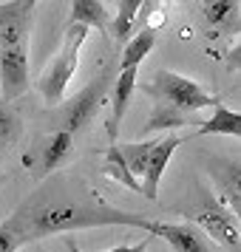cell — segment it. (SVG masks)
<instances>
[{
	"label": "cell",
	"mask_w": 241,
	"mask_h": 252,
	"mask_svg": "<svg viewBox=\"0 0 241 252\" xmlns=\"http://www.w3.org/2000/svg\"><path fill=\"white\" fill-rule=\"evenodd\" d=\"M3 224L12 227L23 238V244L48 238L57 232L94 227H137L153 235V227H156V221L145 213H131V210L105 204L103 198H97V193H80L60 179H51L40 190H34Z\"/></svg>",
	"instance_id": "cell-1"
},
{
	"label": "cell",
	"mask_w": 241,
	"mask_h": 252,
	"mask_svg": "<svg viewBox=\"0 0 241 252\" xmlns=\"http://www.w3.org/2000/svg\"><path fill=\"white\" fill-rule=\"evenodd\" d=\"M184 218H190V224L202 227L207 232V238L216 241L218 247H224L227 252H241V224L239 216L230 210L224 201H218L216 195L205 190L202 184H196L193 204L179 210Z\"/></svg>",
	"instance_id": "cell-2"
},
{
	"label": "cell",
	"mask_w": 241,
	"mask_h": 252,
	"mask_svg": "<svg viewBox=\"0 0 241 252\" xmlns=\"http://www.w3.org/2000/svg\"><path fill=\"white\" fill-rule=\"evenodd\" d=\"M88 32H91V29L82 26V23L66 26L63 46H60L57 57L51 60V65H48L46 74L37 82V88H40V94H43V99H46L48 105L63 102V94H66L71 77H74V71L80 65V51H82V46H85V40H88Z\"/></svg>",
	"instance_id": "cell-3"
},
{
	"label": "cell",
	"mask_w": 241,
	"mask_h": 252,
	"mask_svg": "<svg viewBox=\"0 0 241 252\" xmlns=\"http://www.w3.org/2000/svg\"><path fill=\"white\" fill-rule=\"evenodd\" d=\"M145 94L153 96L156 102H165V105H173V108H179V111H202V108H213L216 111L221 99L213 96V94H207L199 82L187 80L182 74H173L168 68H159L153 74V82L145 85Z\"/></svg>",
	"instance_id": "cell-4"
},
{
	"label": "cell",
	"mask_w": 241,
	"mask_h": 252,
	"mask_svg": "<svg viewBox=\"0 0 241 252\" xmlns=\"http://www.w3.org/2000/svg\"><path fill=\"white\" fill-rule=\"evenodd\" d=\"M0 88L6 102L29 88V34L0 37Z\"/></svg>",
	"instance_id": "cell-5"
},
{
	"label": "cell",
	"mask_w": 241,
	"mask_h": 252,
	"mask_svg": "<svg viewBox=\"0 0 241 252\" xmlns=\"http://www.w3.org/2000/svg\"><path fill=\"white\" fill-rule=\"evenodd\" d=\"M108 85H111V71L94 77L77 96H71L69 102L60 108V130L77 133V130H85V127L91 125V119L100 114V108L105 102Z\"/></svg>",
	"instance_id": "cell-6"
},
{
	"label": "cell",
	"mask_w": 241,
	"mask_h": 252,
	"mask_svg": "<svg viewBox=\"0 0 241 252\" xmlns=\"http://www.w3.org/2000/svg\"><path fill=\"white\" fill-rule=\"evenodd\" d=\"M153 235H159L162 241H168L173 247V252H213L207 232L202 227L190 224V221L187 224H165V221H156Z\"/></svg>",
	"instance_id": "cell-7"
},
{
	"label": "cell",
	"mask_w": 241,
	"mask_h": 252,
	"mask_svg": "<svg viewBox=\"0 0 241 252\" xmlns=\"http://www.w3.org/2000/svg\"><path fill=\"white\" fill-rule=\"evenodd\" d=\"M182 145V139L176 136V133H171V136L159 139V145L150 150V159H148V170H145V176H142V195L145 198H156L159 195V182L162 176H165V167H168V161L173 159V150Z\"/></svg>",
	"instance_id": "cell-8"
},
{
	"label": "cell",
	"mask_w": 241,
	"mask_h": 252,
	"mask_svg": "<svg viewBox=\"0 0 241 252\" xmlns=\"http://www.w3.org/2000/svg\"><path fill=\"white\" fill-rule=\"evenodd\" d=\"M137 68H128V71H119V77L114 80V94H111V122H108V139L114 142L116 133H119V125L125 119V111H128V102L137 91Z\"/></svg>",
	"instance_id": "cell-9"
},
{
	"label": "cell",
	"mask_w": 241,
	"mask_h": 252,
	"mask_svg": "<svg viewBox=\"0 0 241 252\" xmlns=\"http://www.w3.org/2000/svg\"><path fill=\"white\" fill-rule=\"evenodd\" d=\"M71 142H74V133L69 130H54L43 139L40 145V167H37V176H48L54 173L57 167L66 164V159L71 156Z\"/></svg>",
	"instance_id": "cell-10"
},
{
	"label": "cell",
	"mask_w": 241,
	"mask_h": 252,
	"mask_svg": "<svg viewBox=\"0 0 241 252\" xmlns=\"http://www.w3.org/2000/svg\"><path fill=\"white\" fill-rule=\"evenodd\" d=\"M213 179H216V187L221 198L227 201V207L241 216V161L224 159L213 164Z\"/></svg>",
	"instance_id": "cell-11"
},
{
	"label": "cell",
	"mask_w": 241,
	"mask_h": 252,
	"mask_svg": "<svg viewBox=\"0 0 241 252\" xmlns=\"http://www.w3.org/2000/svg\"><path fill=\"white\" fill-rule=\"evenodd\" d=\"M202 14L210 29L233 32L241 20V0H202Z\"/></svg>",
	"instance_id": "cell-12"
},
{
	"label": "cell",
	"mask_w": 241,
	"mask_h": 252,
	"mask_svg": "<svg viewBox=\"0 0 241 252\" xmlns=\"http://www.w3.org/2000/svg\"><path fill=\"white\" fill-rule=\"evenodd\" d=\"M213 133L241 139V114L239 111H230L227 105H218L213 111V116L207 122H202V127L196 130V136H213Z\"/></svg>",
	"instance_id": "cell-13"
},
{
	"label": "cell",
	"mask_w": 241,
	"mask_h": 252,
	"mask_svg": "<svg viewBox=\"0 0 241 252\" xmlns=\"http://www.w3.org/2000/svg\"><path fill=\"white\" fill-rule=\"evenodd\" d=\"M69 23H82L88 29H100V32H111V20L105 12L103 0H71V20Z\"/></svg>",
	"instance_id": "cell-14"
},
{
	"label": "cell",
	"mask_w": 241,
	"mask_h": 252,
	"mask_svg": "<svg viewBox=\"0 0 241 252\" xmlns=\"http://www.w3.org/2000/svg\"><path fill=\"white\" fill-rule=\"evenodd\" d=\"M153 46H156V32L145 26L137 37H131V40H128L125 51H122V57H119V71L139 68V63L153 51Z\"/></svg>",
	"instance_id": "cell-15"
},
{
	"label": "cell",
	"mask_w": 241,
	"mask_h": 252,
	"mask_svg": "<svg viewBox=\"0 0 241 252\" xmlns=\"http://www.w3.org/2000/svg\"><path fill=\"white\" fill-rule=\"evenodd\" d=\"M103 170H105V176H111L114 182L125 184L128 190H134V193L142 195V182L131 173V167H128V161H125V156H122V148H119V145H111V148H108Z\"/></svg>",
	"instance_id": "cell-16"
},
{
	"label": "cell",
	"mask_w": 241,
	"mask_h": 252,
	"mask_svg": "<svg viewBox=\"0 0 241 252\" xmlns=\"http://www.w3.org/2000/svg\"><path fill=\"white\" fill-rule=\"evenodd\" d=\"M182 125H193V119L184 114V111H179V108H173V105H165V102H156V108H153V114H150V119L145 122V133H150V130H168V127H182Z\"/></svg>",
	"instance_id": "cell-17"
},
{
	"label": "cell",
	"mask_w": 241,
	"mask_h": 252,
	"mask_svg": "<svg viewBox=\"0 0 241 252\" xmlns=\"http://www.w3.org/2000/svg\"><path fill=\"white\" fill-rule=\"evenodd\" d=\"M142 3H145V0H119V12H116V17L111 20V34H114V40L119 46H122V43L128 46V37H131V29H134V20H137Z\"/></svg>",
	"instance_id": "cell-18"
},
{
	"label": "cell",
	"mask_w": 241,
	"mask_h": 252,
	"mask_svg": "<svg viewBox=\"0 0 241 252\" xmlns=\"http://www.w3.org/2000/svg\"><path fill=\"white\" fill-rule=\"evenodd\" d=\"M23 133V119L12 105L0 96V153L9 150Z\"/></svg>",
	"instance_id": "cell-19"
},
{
	"label": "cell",
	"mask_w": 241,
	"mask_h": 252,
	"mask_svg": "<svg viewBox=\"0 0 241 252\" xmlns=\"http://www.w3.org/2000/svg\"><path fill=\"white\" fill-rule=\"evenodd\" d=\"M159 145V139H148V142H131V145H119L122 148V156H125L131 173L142 182V176L148 170V159H150V150Z\"/></svg>",
	"instance_id": "cell-20"
},
{
	"label": "cell",
	"mask_w": 241,
	"mask_h": 252,
	"mask_svg": "<svg viewBox=\"0 0 241 252\" xmlns=\"http://www.w3.org/2000/svg\"><path fill=\"white\" fill-rule=\"evenodd\" d=\"M20 247H26L23 238H20V235H17L12 227L0 224V252H17Z\"/></svg>",
	"instance_id": "cell-21"
},
{
	"label": "cell",
	"mask_w": 241,
	"mask_h": 252,
	"mask_svg": "<svg viewBox=\"0 0 241 252\" xmlns=\"http://www.w3.org/2000/svg\"><path fill=\"white\" fill-rule=\"evenodd\" d=\"M148 244H150V238L139 241V244H122V247H114V250H105V252H148ZM69 252H82V250L74 241H69Z\"/></svg>",
	"instance_id": "cell-22"
},
{
	"label": "cell",
	"mask_w": 241,
	"mask_h": 252,
	"mask_svg": "<svg viewBox=\"0 0 241 252\" xmlns=\"http://www.w3.org/2000/svg\"><path fill=\"white\" fill-rule=\"evenodd\" d=\"M224 63H227V68H230V71H241V43L230 48L227 57H224Z\"/></svg>",
	"instance_id": "cell-23"
},
{
	"label": "cell",
	"mask_w": 241,
	"mask_h": 252,
	"mask_svg": "<svg viewBox=\"0 0 241 252\" xmlns=\"http://www.w3.org/2000/svg\"><path fill=\"white\" fill-rule=\"evenodd\" d=\"M233 32H236V34H241V20L236 23V29H233Z\"/></svg>",
	"instance_id": "cell-24"
},
{
	"label": "cell",
	"mask_w": 241,
	"mask_h": 252,
	"mask_svg": "<svg viewBox=\"0 0 241 252\" xmlns=\"http://www.w3.org/2000/svg\"><path fill=\"white\" fill-rule=\"evenodd\" d=\"M26 3H29V6H32V9H34L37 3H40V0H26Z\"/></svg>",
	"instance_id": "cell-25"
},
{
	"label": "cell",
	"mask_w": 241,
	"mask_h": 252,
	"mask_svg": "<svg viewBox=\"0 0 241 252\" xmlns=\"http://www.w3.org/2000/svg\"><path fill=\"white\" fill-rule=\"evenodd\" d=\"M239 218H241V216H239ZM239 224H241V221H239Z\"/></svg>",
	"instance_id": "cell-26"
}]
</instances>
